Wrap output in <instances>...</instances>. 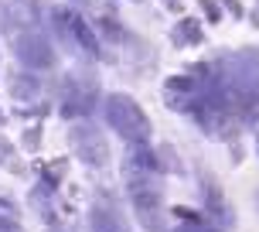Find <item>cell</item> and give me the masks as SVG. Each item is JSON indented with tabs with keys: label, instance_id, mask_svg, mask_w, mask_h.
<instances>
[{
	"label": "cell",
	"instance_id": "obj_14",
	"mask_svg": "<svg viewBox=\"0 0 259 232\" xmlns=\"http://www.w3.org/2000/svg\"><path fill=\"white\" fill-rule=\"evenodd\" d=\"M52 232H68V229H52Z\"/></svg>",
	"mask_w": 259,
	"mask_h": 232
},
{
	"label": "cell",
	"instance_id": "obj_9",
	"mask_svg": "<svg viewBox=\"0 0 259 232\" xmlns=\"http://www.w3.org/2000/svg\"><path fill=\"white\" fill-rule=\"evenodd\" d=\"M38 92H41V82L34 75H14L11 79V96L14 99L31 103V99H38Z\"/></svg>",
	"mask_w": 259,
	"mask_h": 232
},
{
	"label": "cell",
	"instance_id": "obj_6",
	"mask_svg": "<svg viewBox=\"0 0 259 232\" xmlns=\"http://www.w3.org/2000/svg\"><path fill=\"white\" fill-rule=\"evenodd\" d=\"M89 229L92 232H130L123 212H119V202L113 195H99L96 205L89 208Z\"/></svg>",
	"mask_w": 259,
	"mask_h": 232
},
{
	"label": "cell",
	"instance_id": "obj_13",
	"mask_svg": "<svg viewBox=\"0 0 259 232\" xmlns=\"http://www.w3.org/2000/svg\"><path fill=\"white\" fill-rule=\"evenodd\" d=\"M0 24H4V7H0Z\"/></svg>",
	"mask_w": 259,
	"mask_h": 232
},
{
	"label": "cell",
	"instance_id": "obj_15",
	"mask_svg": "<svg viewBox=\"0 0 259 232\" xmlns=\"http://www.w3.org/2000/svg\"><path fill=\"white\" fill-rule=\"evenodd\" d=\"M0 154H4V147H0Z\"/></svg>",
	"mask_w": 259,
	"mask_h": 232
},
{
	"label": "cell",
	"instance_id": "obj_8",
	"mask_svg": "<svg viewBox=\"0 0 259 232\" xmlns=\"http://www.w3.org/2000/svg\"><path fill=\"white\" fill-rule=\"evenodd\" d=\"M123 171H126V178H150V174H160V161H157L154 147H150V143H130Z\"/></svg>",
	"mask_w": 259,
	"mask_h": 232
},
{
	"label": "cell",
	"instance_id": "obj_11",
	"mask_svg": "<svg viewBox=\"0 0 259 232\" xmlns=\"http://www.w3.org/2000/svg\"><path fill=\"white\" fill-rule=\"evenodd\" d=\"M178 232H219V229H211L208 222H184Z\"/></svg>",
	"mask_w": 259,
	"mask_h": 232
},
{
	"label": "cell",
	"instance_id": "obj_4",
	"mask_svg": "<svg viewBox=\"0 0 259 232\" xmlns=\"http://www.w3.org/2000/svg\"><path fill=\"white\" fill-rule=\"evenodd\" d=\"M52 21L75 48H82L85 55H99V38H96V31L82 21L78 11H72V7H58V11L52 14Z\"/></svg>",
	"mask_w": 259,
	"mask_h": 232
},
{
	"label": "cell",
	"instance_id": "obj_10",
	"mask_svg": "<svg viewBox=\"0 0 259 232\" xmlns=\"http://www.w3.org/2000/svg\"><path fill=\"white\" fill-rule=\"evenodd\" d=\"M198 31H201V27L194 24V21H184V24H178V31H174V41H178V45H198V41H201Z\"/></svg>",
	"mask_w": 259,
	"mask_h": 232
},
{
	"label": "cell",
	"instance_id": "obj_5",
	"mask_svg": "<svg viewBox=\"0 0 259 232\" xmlns=\"http://www.w3.org/2000/svg\"><path fill=\"white\" fill-rule=\"evenodd\" d=\"M72 147L89 168H106L109 164V143L103 140V133L92 123H75L72 127Z\"/></svg>",
	"mask_w": 259,
	"mask_h": 232
},
{
	"label": "cell",
	"instance_id": "obj_3",
	"mask_svg": "<svg viewBox=\"0 0 259 232\" xmlns=\"http://www.w3.org/2000/svg\"><path fill=\"white\" fill-rule=\"evenodd\" d=\"M14 55H17V62L24 65V68H34V72H48L55 65V48L52 41L45 38L41 31H34V27H24L17 38H14Z\"/></svg>",
	"mask_w": 259,
	"mask_h": 232
},
{
	"label": "cell",
	"instance_id": "obj_2",
	"mask_svg": "<svg viewBox=\"0 0 259 232\" xmlns=\"http://www.w3.org/2000/svg\"><path fill=\"white\" fill-rule=\"evenodd\" d=\"M103 113H106V123L116 130L126 143H150V120H147V113L130 96H123V92L106 96Z\"/></svg>",
	"mask_w": 259,
	"mask_h": 232
},
{
	"label": "cell",
	"instance_id": "obj_16",
	"mask_svg": "<svg viewBox=\"0 0 259 232\" xmlns=\"http://www.w3.org/2000/svg\"><path fill=\"white\" fill-rule=\"evenodd\" d=\"M256 198H259V195H256Z\"/></svg>",
	"mask_w": 259,
	"mask_h": 232
},
{
	"label": "cell",
	"instance_id": "obj_12",
	"mask_svg": "<svg viewBox=\"0 0 259 232\" xmlns=\"http://www.w3.org/2000/svg\"><path fill=\"white\" fill-rule=\"evenodd\" d=\"M0 232H24L17 222H11V219H0Z\"/></svg>",
	"mask_w": 259,
	"mask_h": 232
},
{
	"label": "cell",
	"instance_id": "obj_1",
	"mask_svg": "<svg viewBox=\"0 0 259 232\" xmlns=\"http://www.w3.org/2000/svg\"><path fill=\"white\" fill-rule=\"evenodd\" d=\"M126 195L130 205L137 212V219L147 232H170L167 215H164V188H160V174L150 178H126Z\"/></svg>",
	"mask_w": 259,
	"mask_h": 232
},
{
	"label": "cell",
	"instance_id": "obj_7",
	"mask_svg": "<svg viewBox=\"0 0 259 232\" xmlns=\"http://www.w3.org/2000/svg\"><path fill=\"white\" fill-rule=\"evenodd\" d=\"M92 103H96V86L85 79H65V92H62V109L65 116H89Z\"/></svg>",
	"mask_w": 259,
	"mask_h": 232
}]
</instances>
